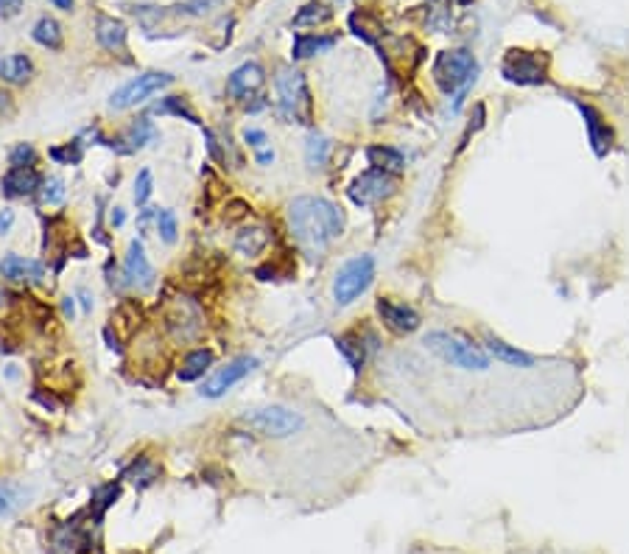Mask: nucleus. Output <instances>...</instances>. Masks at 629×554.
Returning <instances> with one entry per match:
<instances>
[{
    "instance_id": "2eb2a0df",
    "label": "nucleus",
    "mask_w": 629,
    "mask_h": 554,
    "mask_svg": "<svg viewBox=\"0 0 629 554\" xmlns=\"http://www.w3.org/2000/svg\"><path fill=\"white\" fill-rule=\"evenodd\" d=\"M0 275L15 283H40L43 280V267L23 255H6L0 261Z\"/></svg>"
},
{
    "instance_id": "f8f14e48",
    "label": "nucleus",
    "mask_w": 629,
    "mask_h": 554,
    "mask_svg": "<svg viewBox=\"0 0 629 554\" xmlns=\"http://www.w3.org/2000/svg\"><path fill=\"white\" fill-rule=\"evenodd\" d=\"M0 188H4L6 196L17 199V196H28L34 191L43 188V176L36 174L31 166H12L4 179H0Z\"/></svg>"
},
{
    "instance_id": "c9c22d12",
    "label": "nucleus",
    "mask_w": 629,
    "mask_h": 554,
    "mask_svg": "<svg viewBox=\"0 0 629 554\" xmlns=\"http://www.w3.org/2000/svg\"><path fill=\"white\" fill-rule=\"evenodd\" d=\"M51 157H54V160H65V163H79V160H82V152L76 149V146H73V149L67 146V149H54Z\"/></svg>"
},
{
    "instance_id": "c03bdc74",
    "label": "nucleus",
    "mask_w": 629,
    "mask_h": 554,
    "mask_svg": "<svg viewBox=\"0 0 629 554\" xmlns=\"http://www.w3.org/2000/svg\"><path fill=\"white\" fill-rule=\"evenodd\" d=\"M6 303V291H0V306H4Z\"/></svg>"
},
{
    "instance_id": "4be33fe9",
    "label": "nucleus",
    "mask_w": 629,
    "mask_h": 554,
    "mask_svg": "<svg viewBox=\"0 0 629 554\" xmlns=\"http://www.w3.org/2000/svg\"><path fill=\"white\" fill-rule=\"evenodd\" d=\"M31 36H34V43H40L43 48H51V51L62 48V25L54 17H40V20H36Z\"/></svg>"
},
{
    "instance_id": "9d476101",
    "label": "nucleus",
    "mask_w": 629,
    "mask_h": 554,
    "mask_svg": "<svg viewBox=\"0 0 629 554\" xmlns=\"http://www.w3.org/2000/svg\"><path fill=\"white\" fill-rule=\"evenodd\" d=\"M255 358H249V356H241V358H235V361H230L227 367H221L215 376H210L207 381H205V387H202V395L205 398H221L225 395L227 389H233L241 378H246L252 369H255Z\"/></svg>"
},
{
    "instance_id": "37998d69",
    "label": "nucleus",
    "mask_w": 629,
    "mask_h": 554,
    "mask_svg": "<svg viewBox=\"0 0 629 554\" xmlns=\"http://www.w3.org/2000/svg\"><path fill=\"white\" fill-rule=\"evenodd\" d=\"M65 311H67V314H73V300H70V297L65 300Z\"/></svg>"
},
{
    "instance_id": "412c9836",
    "label": "nucleus",
    "mask_w": 629,
    "mask_h": 554,
    "mask_svg": "<svg viewBox=\"0 0 629 554\" xmlns=\"http://www.w3.org/2000/svg\"><path fill=\"white\" fill-rule=\"evenodd\" d=\"M487 350H490V356H495L498 361L512 364V367H532V364H534V358H532L529 353H524V350H517V348L506 345L504 339H498V337H493V334H487Z\"/></svg>"
},
{
    "instance_id": "a211bd4d",
    "label": "nucleus",
    "mask_w": 629,
    "mask_h": 554,
    "mask_svg": "<svg viewBox=\"0 0 629 554\" xmlns=\"http://www.w3.org/2000/svg\"><path fill=\"white\" fill-rule=\"evenodd\" d=\"M333 45H336V36H322V34H300L297 40H294V48H291V56L294 59H308L314 54H324L330 51Z\"/></svg>"
},
{
    "instance_id": "dca6fc26",
    "label": "nucleus",
    "mask_w": 629,
    "mask_h": 554,
    "mask_svg": "<svg viewBox=\"0 0 629 554\" xmlns=\"http://www.w3.org/2000/svg\"><path fill=\"white\" fill-rule=\"evenodd\" d=\"M582 116H584V126H587V137H590V146H594L596 155H604L610 149V140H613V132L607 126V121L596 113L594 106L587 104H579Z\"/></svg>"
},
{
    "instance_id": "f03ea898",
    "label": "nucleus",
    "mask_w": 629,
    "mask_h": 554,
    "mask_svg": "<svg viewBox=\"0 0 629 554\" xmlns=\"http://www.w3.org/2000/svg\"><path fill=\"white\" fill-rule=\"evenodd\" d=\"M425 348L459 369H475V373H481V369L490 367V353L484 348L470 342L462 334H451V330H434V334H428Z\"/></svg>"
},
{
    "instance_id": "1a4fd4ad",
    "label": "nucleus",
    "mask_w": 629,
    "mask_h": 554,
    "mask_svg": "<svg viewBox=\"0 0 629 554\" xmlns=\"http://www.w3.org/2000/svg\"><path fill=\"white\" fill-rule=\"evenodd\" d=\"M394 188V176L389 171H381V168H373L361 174L353 185H350V199L355 205H373V202H381L384 196H389Z\"/></svg>"
},
{
    "instance_id": "423d86ee",
    "label": "nucleus",
    "mask_w": 629,
    "mask_h": 554,
    "mask_svg": "<svg viewBox=\"0 0 629 554\" xmlns=\"http://www.w3.org/2000/svg\"><path fill=\"white\" fill-rule=\"evenodd\" d=\"M244 426H249L252 431L264 434V437H291L297 434L303 428V418L297 412L285 409V406H266V409H255V412H246L241 418Z\"/></svg>"
},
{
    "instance_id": "5701e85b",
    "label": "nucleus",
    "mask_w": 629,
    "mask_h": 554,
    "mask_svg": "<svg viewBox=\"0 0 629 554\" xmlns=\"http://www.w3.org/2000/svg\"><path fill=\"white\" fill-rule=\"evenodd\" d=\"M213 364V353L210 350H194L188 353V358L182 361L179 367V378L182 381H196L207 373V367Z\"/></svg>"
},
{
    "instance_id": "58836bf2",
    "label": "nucleus",
    "mask_w": 629,
    "mask_h": 554,
    "mask_svg": "<svg viewBox=\"0 0 629 554\" xmlns=\"http://www.w3.org/2000/svg\"><path fill=\"white\" fill-rule=\"evenodd\" d=\"M12 225H15V213H12V210H4V213H0V236L9 233V230H12Z\"/></svg>"
},
{
    "instance_id": "4468645a",
    "label": "nucleus",
    "mask_w": 629,
    "mask_h": 554,
    "mask_svg": "<svg viewBox=\"0 0 629 554\" xmlns=\"http://www.w3.org/2000/svg\"><path fill=\"white\" fill-rule=\"evenodd\" d=\"M264 82H266L264 67L255 65V62H246V65H241L238 70H233V76H230V82H227V90H230V96H235V98H252L257 90L264 87Z\"/></svg>"
},
{
    "instance_id": "cd10ccee",
    "label": "nucleus",
    "mask_w": 629,
    "mask_h": 554,
    "mask_svg": "<svg viewBox=\"0 0 629 554\" xmlns=\"http://www.w3.org/2000/svg\"><path fill=\"white\" fill-rule=\"evenodd\" d=\"M327 152H330L327 137H322V135H311L308 137V143H305V160H308L311 168H322L327 163Z\"/></svg>"
},
{
    "instance_id": "72a5a7b5",
    "label": "nucleus",
    "mask_w": 629,
    "mask_h": 554,
    "mask_svg": "<svg viewBox=\"0 0 629 554\" xmlns=\"http://www.w3.org/2000/svg\"><path fill=\"white\" fill-rule=\"evenodd\" d=\"M129 476H140V478H137V482H140V485H149V482H152V478L157 476V468H155L152 462H145V459H140V462H137V465H135L132 470H129Z\"/></svg>"
},
{
    "instance_id": "bb28decb",
    "label": "nucleus",
    "mask_w": 629,
    "mask_h": 554,
    "mask_svg": "<svg viewBox=\"0 0 629 554\" xmlns=\"http://www.w3.org/2000/svg\"><path fill=\"white\" fill-rule=\"evenodd\" d=\"M155 135H157V129H155V124H152L149 118H140V121H135V124L126 129V143H129V152H132V149H143L145 143H149V140H155Z\"/></svg>"
},
{
    "instance_id": "0eeeda50",
    "label": "nucleus",
    "mask_w": 629,
    "mask_h": 554,
    "mask_svg": "<svg viewBox=\"0 0 629 554\" xmlns=\"http://www.w3.org/2000/svg\"><path fill=\"white\" fill-rule=\"evenodd\" d=\"M171 82H174L171 73H160V70L140 73V76H135L132 82H126L121 90H115V93H113V98H109V106H113V109H129V106H137V104H143V101H149L155 93L165 90Z\"/></svg>"
},
{
    "instance_id": "6ab92c4d",
    "label": "nucleus",
    "mask_w": 629,
    "mask_h": 554,
    "mask_svg": "<svg viewBox=\"0 0 629 554\" xmlns=\"http://www.w3.org/2000/svg\"><path fill=\"white\" fill-rule=\"evenodd\" d=\"M34 73V65L25 54H12V56H4L0 59V76H4L9 85H23L31 79Z\"/></svg>"
},
{
    "instance_id": "20e7f679",
    "label": "nucleus",
    "mask_w": 629,
    "mask_h": 554,
    "mask_svg": "<svg viewBox=\"0 0 629 554\" xmlns=\"http://www.w3.org/2000/svg\"><path fill=\"white\" fill-rule=\"evenodd\" d=\"M475 59L470 51H442L434 62V82L442 93H459L475 79Z\"/></svg>"
},
{
    "instance_id": "a878e982",
    "label": "nucleus",
    "mask_w": 629,
    "mask_h": 554,
    "mask_svg": "<svg viewBox=\"0 0 629 554\" xmlns=\"http://www.w3.org/2000/svg\"><path fill=\"white\" fill-rule=\"evenodd\" d=\"M336 348H339V353L347 358V364H350L353 369H361V367H364L366 353H364V342H361L358 337H353V334L339 337V339H336Z\"/></svg>"
},
{
    "instance_id": "c85d7f7f",
    "label": "nucleus",
    "mask_w": 629,
    "mask_h": 554,
    "mask_svg": "<svg viewBox=\"0 0 629 554\" xmlns=\"http://www.w3.org/2000/svg\"><path fill=\"white\" fill-rule=\"evenodd\" d=\"M152 188H155V179H152V171L149 168H143L135 179V205H145L152 196Z\"/></svg>"
},
{
    "instance_id": "6e6552de",
    "label": "nucleus",
    "mask_w": 629,
    "mask_h": 554,
    "mask_svg": "<svg viewBox=\"0 0 629 554\" xmlns=\"http://www.w3.org/2000/svg\"><path fill=\"white\" fill-rule=\"evenodd\" d=\"M545 56L540 59L537 54H529V51H509L501 70L504 76L509 82H517V85H540L545 82Z\"/></svg>"
},
{
    "instance_id": "e433bc0d",
    "label": "nucleus",
    "mask_w": 629,
    "mask_h": 554,
    "mask_svg": "<svg viewBox=\"0 0 629 554\" xmlns=\"http://www.w3.org/2000/svg\"><path fill=\"white\" fill-rule=\"evenodd\" d=\"M20 9H23V0H0V15L4 17H15L20 15Z\"/></svg>"
},
{
    "instance_id": "4c0bfd02",
    "label": "nucleus",
    "mask_w": 629,
    "mask_h": 554,
    "mask_svg": "<svg viewBox=\"0 0 629 554\" xmlns=\"http://www.w3.org/2000/svg\"><path fill=\"white\" fill-rule=\"evenodd\" d=\"M15 507V493L9 488L0 490V512H9Z\"/></svg>"
},
{
    "instance_id": "39448f33",
    "label": "nucleus",
    "mask_w": 629,
    "mask_h": 554,
    "mask_svg": "<svg viewBox=\"0 0 629 554\" xmlns=\"http://www.w3.org/2000/svg\"><path fill=\"white\" fill-rule=\"evenodd\" d=\"M373 277H375V261L369 255H358L336 272V280H333V297H336L339 306H350L355 297H361V294L369 288Z\"/></svg>"
},
{
    "instance_id": "7c9ffc66",
    "label": "nucleus",
    "mask_w": 629,
    "mask_h": 554,
    "mask_svg": "<svg viewBox=\"0 0 629 554\" xmlns=\"http://www.w3.org/2000/svg\"><path fill=\"white\" fill-rule=\"evenodd\" d=\"M157 230H160L165 244L176 241V216H174V210H160L157 213Z\"/></svg>"
},
{
    "instance_id": "f257e3e1",
    "label": "nucleus",
    "mask_w": 629,
    "mask_h": 554,
    "mask_svg": "<svg viewBox=\"0 0 629 554\" xmlns=\"http://www.w3.org/2000/svg\"><path fill=\"white\" fill-rule=\"evenodd\" d=\"M288 227L308 252H322L344 230L342 210L319 196H297L288 205Z\"/></svg>"
},
{
    "instance_id": "aec40b11",
    "label": "nucleus",
    "mask_w": 629,
    "mask_h": 554,
    "mask_svg": "<svg viewBox=\"0 0 629 554\" xmlns=\"http://www.w3.org/2000/svg\"><path fill=\"white\" fill-rule=\"evenodd\" d=\"M366 160L373 168H381V171H389V174H400L405 160L397 149H392V146H369L366 149Z\"/></svg>"
},
{
    "instance_id": "ddd939ff",
    "label": "nucleus",
    "mask_w": 629,
    "mask_h": 554,
    "mask_svg": "<svg viewBox=\"0 0 629 554\" xmlns=\"http://www.w3.org/2000/svg\"><path fill=\"white\" fill-rule=\"evenodd\" d=\"M126 280L135 288H149L155 283V267L149 264V255H145L140 241L129 244V255H126V264H124Z\"/></svg>"
},
{
    "instance_id": "2f4dec72",
    "label": "nucleus",
    "mask_w": 629,
    "mask_h": 554,
    "mask_svg": "<svg viewBox=\"0 0 629 554\" xmlns=\"http://www.w3.org/2000/svg\"><path fill=\"white\" fill-rule=\"evenodd\" d=\"M12 166H34L36 163V152H34V146L31 143H17L12 155H9Z\"/></svg>"
},
{
    "instance_id": "ea45409f",
    "label": "nucleus",
    "mask_w": 629,
    "mask_h": 554,
    "mask_svg": "<svg viewBox=\"0 0 629 554\" xmlns=\"http://www.w3.org/2000/svg\"><path fill=\"white\" fill-rule=\"evenodd\" d=\"M124 218H126V216H124V210H121V207H115V210H113V216H109V221H113L115 227H121V225H124Z\"/></svg>"
},
{
    "instance_id": "79ce46f5",
    "label": "nucleus",
    "mask_w": 629,
    "mask_h": 554,
    "mask_svg": "<svg viewBox=\"0 0 629 554\" xmlns=\"http://www.w3.org/2000/svg\"><path fill=\"white\" fill-rule=\"evenodd\" d=\"M9 106V96L4 93V90H0V116H4V109Z\"/></svg>"
},
{
    "instance_id": "b1692460",
    "label": "nucleus",
    "mask_w": 629,
    "mask_h": 554,
    "mask_svg": "<svg viewBox=\"0 0 629 554\" xmlns=\"http://www.w3.org/2000/svg\"><path fill=\"white\" fill-rule=\"evenodd\" d=\"M327 20H330V9L324 4H308V6H303L297 15H294L291 25H297V28H316V25H322Z\"/></svg>"
},
{
    "instance_id": "393cba45",
    "label": "nucleus",
    "mask_w": 629,
    "mask_h": 554,
    "mask_svg": "<svg viewBox=\"0 0 629 554\" xmlns=\"http://www.w3.org/2000/svg\"><path fill=\"white\" fill-rule=\"evenodd\" d=\"M266 244H269V233H266L264 227L244 230V233L235 238V249H238L241 255H257Z\"/></svg>"
},
{
    "instance_id": "a19ab883",
    "label": "nucleus",
    "mask_w": 629,
    "mask_h": 554,
    "mask_svg": "<svg viewBox=\"0 0 629 554\" xmlns=\"http://www.w3.org/2000/svg\"><path fill=\"white\" fill-rule=\"evenodd\" d=\"M51 4H54L56 9H62V12H70V9H73V0H51Z\"/></svg>"
},
{
    "instance_id": "c756f323",
    "label": "nucleus",
    "mask_w": 629,
    "mask_h": 554,
    "mask_svg": "<svg viewBox=\"0 0 629 554\" xmlns=\"http://www.w3.org/2000/svg\"><path fill=\"white\" fill-rule=\"evenodd\" d=\"M40 199L45 205H59L65 199V182L59 176H51L43 182V188H40Z\"/></svg>"
},
{
    "instance_id": "7ed1b4c3",
    "label": "nucleus",
    "mask_w": 629,
    "mask_h": 554,
    "mask_svg": "<svg viewBox=\"0 0 629 554\" xmlns=\"http://www.w3.org/2000/svg\"><path fill=\"white\" fill-rule=\"evenodd\" d=\"M277 96H280V109L288 121L297 124H311L314 116V101L308 93V82L300 70H280L277 76Z\"/></svg>"
},
{
    "instance_id": "9b49d317",
    "label": "nucleus",
    "mask_w": 629,
    "mask_h": 554,
    "mask_svg": "<svg viewBox=\"0 0 629 554\" xmlns=\"http://www.w3.org/2000/svg\"><path fill=\"white\" fill-rule=\"evenodd\" d=\"M378 314H381L384 325L389 330H394V334H414V330L420 327V314L405 303L392 300V297L378 300Z\"/></svg>"
},
{
    "instance_id": "f704fd0d",
    "label": "nucleus",
    "mask_w": 629,
    "mask_h": 554,
    "mask_svg": "<svg viewBox=\"0 0 629 554\" xmlns=\"http://www.w3.org/2000/svg\"><path fill=\"white\" fill-rule=\"evenodd\" d=\"M244 140L252 146V149H255L257 155L266 152V143H269L266 132H261V129H246V132H244Z\"/></svg>"
},
{
    "instance_id": "f3484780",
    "label": "nucleus",
    "mask_w": 629,
    "mask_h": 554,
    "mask_svg": "<svg viewBox=\"0 0 629 554\" xmlns=\"http://www.w3.org/2000/svg\"><path fill=\"white\" fill-rule=\"evenodd\" d=\"M95 36H98L101 48H106V51H113V54H124L126 51V25L121 20L98 17Z\"/></svg>"
},
{
    "instance_id": "473e14b6",
    "label": "nucleus",
    "mask_w": 629,
    "mask_h": 554,
    "mask_svg": "<svg viewBox=\"0 0 629 554\" xmlns=\"http://www.w3.org/2000/svg\"><path fill=\"white\" fill-rule=\"evenodd\" d=\"M118 499V485H104V488H98L95 493H93V501L98 504V519L104 515V509L113 504Z\"/></svg>"
}]
</instances>
